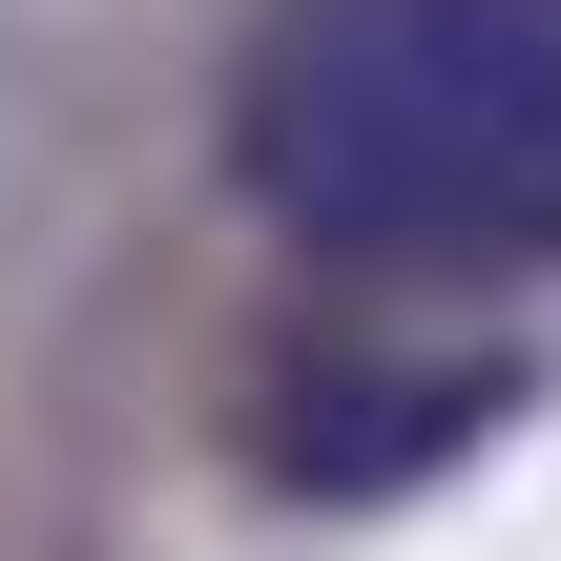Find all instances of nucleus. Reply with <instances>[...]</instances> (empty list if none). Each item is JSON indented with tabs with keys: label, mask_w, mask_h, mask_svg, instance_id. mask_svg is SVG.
<instances>
[{
	"label": "nucleus",
	"mask_w": 561,
	"mask_h": 561,
	"mask_svg": "<svg viewBox=\"0 0 561 561\" xmlns=\"http://www.w3.org/2000/svg\"><path fill=\"white\" fill-rule=\"evenodd\" d=\"M229 187L333 271L561 250V0H250Z\"/></svg>",
	"instance_id": "f257e3e1"
}]
</instances>
